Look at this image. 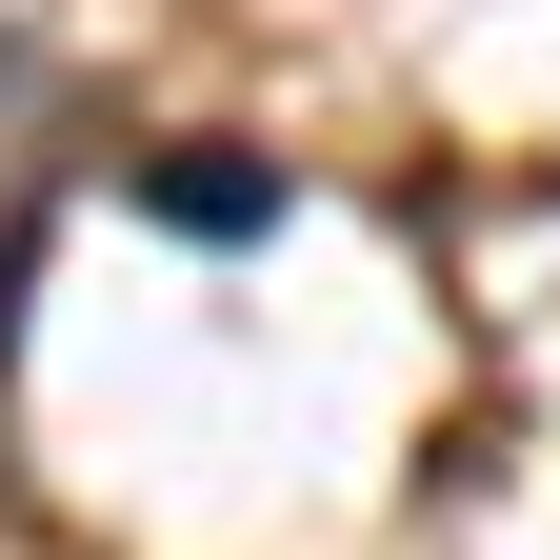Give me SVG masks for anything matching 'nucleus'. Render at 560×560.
Here are the masks:
<instances>
[{"label": "nucleus", "mask_w": 560, "mask_h": 560, "mask_svg": "<svg viewBox=\"0 0 560 560\" xmlns=\"http://www.w3.org/2000/svg\"><path fill=\"white\" fill-rule=\"evenodd\" d=\"M140 221L161 241H260L280 221V161H221V140H200V161H140Z\"/></svg>", "instance_id": "nucleus-1"}]
</instances>
